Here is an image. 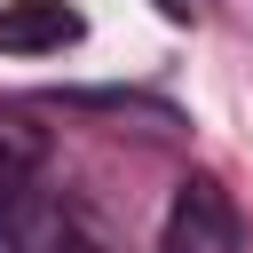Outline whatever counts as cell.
<instances>
[{
	"label": "cell",
	"mask_w": 253,
	"mask_h": 253,
	"mask_svg": "<svg viewBox=\"0 0 253 253\" xmlns=\"http://www.w3.org/2000/svg\"><path fill=\"white\" fill-rule=\"evenodd\" d=\"M166 253H237V213L213 182H182L166 213Z\"/></svg>",
	"instance_id": "obj_1"
},
{
	"label": "cell",
	"mask_w": 253,
	"mask_h": 253,
	"mask_svg": "<svg viewBox=\"0 0 253 253\" xmlns=\"http://www.w3.org/2000/svg\"><path fill=\"white\" fill-rule=\"evenodd\" d=\"M87 32L71 0H0V55H55Z\"/></svg>",
	"instance_id": "obj_2"
},
{
	"label": "cell",
	"mask_w": 253,
	"mask_h": 253,
	"mask_svg": "<svg viewBox=\"0 0 253 253\" xmlns=\"http://www.w3.org/2000/svg\"><path fill=\"white\" fill-rule=\"evenodd\" d=\"M8 253H103V229L79 206H16L8 213Z\"/></svg>",
	"instance_id": "obj_3"
},
{
	"label": "cell",
	"mask_w": 253,
	"mask_h": 253,
	"mask_svg": "<svg viewBox=\"0 0 253 253\" xmlns=\"http://www.w3.org/2000/svg\"><path fill=\"white\" fill-rule=\"evenodd\" d=\"M40 166H47V134L8 111V119H0V229H8V213L24 206V190H32Z\"/></svg>",
	"instance_id": "obj_4"
},
{
	"label": "cell",
	"mask_w": 253,
	"mask_h": 253,
	"mask_svg": "<svg viewBox=\"0 0 253 253\" xmlns=\"http://www.w3.org/2000/svg\"><path fill=\"white\" fill-rule=\"evenodd\" d=\"M150 8H158L166 24H190V16H198V0H150Z\"/></svg>",
	"instance_id": "obj_5"
}]
</instances>
